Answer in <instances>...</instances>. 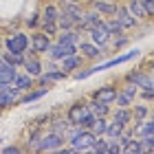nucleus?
Returning <instances> with one entry per match:
<instances>
[{
  "mask_svg": "<svg viewBox=\"0 0 154 154\" xmlns=\"http://www.w3.org/2000/svg\"><path fill=\"white\" fill-rule=\"evenodd\" d=\"M48 46H51V35H46L44 31L33 33V35H31V48H33L35 53H40V55H46Z\"/></svg>",
  "mask_w": 154,
  "mask_h": 154,
  "instance_id": "13",
  "label": "nucleus"
},
{
  "mask_svg": "<svg viewBox=\"0 0 154 154\" xmlns=\"http://www.w3.org/2000/svg\"><path fill=\"white\" fill-rule=\"evenodd\" d=\"M46 93H48V86H42L40 90H33V88H31V90H26V93L18 99V103H24V106H29V103H33V101L42 99V97H44Z\"/></svg>",
  "mask_w": 154,
  "mask_h": 154,
  "instance_id": "18",
  "label": "nucleus"
},
{
  "mask_svg": "<svg viewBox=\"0 0 154 154\" xmlns=\"http://www.w3.org/2000/svg\"><path fill=\"white\" fill-rule=\"evenodd\" d=\"M103 24H106V29L110 31V35H121V33H123V26H121V22H119L115 16L103 18Z\"/></svg>",
  "mask_w": 154,
  "mask_h": 154,
  "instance_id": "29",
  "label": "nucleus"
},
{
  "mask_svg": "<svg viewBox=\"0 0 154 154\" xmlns=\"http://www.w3.org/2000/svg\"><path fill=\"white\" fill-rule=\"evenodd\" d=\"M0 46H2V38H0Z\"/></svg>",
  "mask_w": 154,
  "mask_h": 154,
  "instance_id": "45",
  "label": "nucleus"
},
{
  "mask_svg": "<svg viewBox=\"0 0 154 154\" xmlns=\"http://www.w3.org/2000/svg\"><path fill=\"white\" fill-rule=\"evenodd\" d=\"M132 121H143L150 115V106L148 103H132Z\"/></svg>",
  "mask_w": 154,
  "mask_h": 154,
  "instance_id": "25",
  "label": "nucleus"
},
{
  "mask_svg": "<svg viewBox=\"0 0 154 154\" xmlns=\"http://www.w3.org/2000/svg\"><path fill=\"white\" fill-rule=\"evenodd\" d=\"M139 141H141V152H154V134H152V132L141 134Z\"/></svg>",
  "mask_w": 154,
  "mask_h": 154,
  "instance_id": "31",
  "label": "nucleus"
},
{
  "mask_svg": "<svg viewBox=\"0 0 154 154\" xmlns=\"http://www.w3.org/2000/svg\"><path fill=\"white\" fill-rule=\"evenodd\" d=\"M24 22H26V26H29V29H35V26L40 24V13H33V16H29Z\"/></svg>",
  "mask_w": 154,
  "mask_h": 154,
  "instance_id": "40",
  "label": "nucleus"
},
{
  "mask_svg": "<svg viewBox=\"0 0 154 154\" xmlns=\"http://www.w3.org/2000/svg\"><path fill=\"white\" fill-rule=\"evenodd\" d=\"M82 66V57L79 55H68V57H64V60H60V68L64 73H75V68H79Z\"/></svg>",
  "mask_w": 154,
  "mask_h": 154,
  "instance_id": "21",
  "label": "nucleus"
},
{
  "mask_svg": "<svg viewBox=\"0 0 154 154\" xmlns=\"http://www.w3.org/2000/svg\"><path fill=\"white\" fill-rule=\"evenodd\" d=\"M60 2H66V0H60Z\"/></svg>",
  "mask_w": 154,
  "mask_h": 154,
  "instance_id": "46",
  "label": "nucleus"
},
{
  "mask_svg": "<svg viewBox=\"0 0 154 154\" xmlns=\"http://www.w3.org/2000/svg\"><path fill=\"white\" fill-rule=\"evenodd\" d=\"M40 26H42V31H44L46 33V35H57V29H60V26H57V22H40Z\"/></svg>",
  "mask_w": 154,
  "mask_h": 154,
  "instance_id": "38",
  "label": "nucleus"
},
{
  "mask_svg": "<svg viewBox=\"0 0 154 154\" xmlns=\"http://www.w3.org/2000/svg\"><path fill=\"white\" fill-rule=\"evenodd\" d=\"M2 44H5L7 51H11V53H26L29 51V44H31V38L22 31H13L11 35H7L2 40Z\"/></svg>",
  "mask_w": 154,
  "mask_h": 154,
  "instance_id": "4",
  "label": "nucleus"
},
{
  "mask_svg": "<svg viewBox=\"0 0 154 154\" xmlns=\"http://www.w3.org/2000/svg\"><path fill=\"white\" fill-rule=\"evenodd\" d=\"M88 33H90V42H95L97 46H106V44H108V40L112 38V35H110V31L106 29V24H103V22H101V24H95Z\"/></svg>",
  "mask_w": 154,
  "mask_h": 154,
  "instance_id": "11",
  "label": "nucleus"
},
{
  "mask_svg": "<svg viewBox=\"0 0 154 154\" xmlns=\"http://www.w3.org/2000/svg\"><path fill=\"white\" fill-rule=\"evenodd\" d=\"M66 75L68 73H64L62 68H55V71H42V75L40 77H35L38 79V84L40 86H48V84H53V82H60V79H66Z\"/></svg>",
  "mask_w": 154,
  "mask_h": 154,
  "instance_id": "15",
  "label": "nucleus"
},
{
  "mask_svg": "<svg viewBox=\"0 0 154 154\" xmlns=\"http://www.w3.org/2000/svg\"><path fill=\"white\" fill-rule=\"evenodd\" d=\"M90 152H95V154H108V139L106 137H97V141L93 143Z\"/></svg>",
  "mask_w": 154,
  "mask_h": 154,
  "instance_id": "32",
  "label": "nucleus"
},
{
  "mask_svg": "<svg viewBox=\"0 0 154 154\" xmlns=\"http://www.w3.org/2000/svg\"><path fill=\"white\" fill-rule=\"evenodd\" d=\"M84 20L86 22H90V24H101L103 22V18H101V13L99 11H95V9H90V11H84Z\"/></svg>",
  "mask_w": 154,
  "mask_h": 154,
  "instance_id": "35",
  "label": "nucleus"
},
{
  "mask_svg": "<svg viewBox=\"0 0 154 154\" xmlns=\"http://www.w3.org/2000/svg\"><path fill=\"white\" fill-rule=\"evenodd\" d=\"M20 97H22V90H18L13 84H7L5 88H0V108L16 106Z\"/></svg>",
  "mask_w": 154,
  "mask_h": 154,
  "instance_id": "8",
  "label": "nucleus"
},
{
  "mask_svg": "<svg viewBox=\"0 0 154 154\" xmlns=\"http://www.w3.org/2000/svg\"><path fill=\"white\" fill-rule=\"evenodd\" d=\"M139 55H141V51H139V48H134V51H128V53H123V55H117V57L103 62V64H95V66L86 68V71H77V73H75V79H88L90 75L101 73V71H108V68H115V66L125 64V62H130V60H137Z\"/></svg>",
  "mask_w": 154,
  "mask_h": 154,
  "instance_id": "1",
  "label": "nucleus"
},
{
  "mask_svg": "<svg viewBox=\"0 0 154 154\" xmlns=\"http://www.w3.org/2000/svg\"><path fill=\"white\" fill-rule=\"evenodd\" d=\"M125 82L134 84L139 90L143 88H154V75L150 71H143V68H134V71L125 73Z\"/></svg>",
  "mask_w": 154,
  "mask_h": 154,
  "instance_id": "5",
  "label": "nucleus"
},
{
  "mask_svg": "<svg viewBox=\"0 0 154 154\" xmlns=\"http://www.w3.org/2000/svg\"><path fill=\"white\" fill-rule=\"evenodd\" d=\"M139 95H141L143 101H154V88H143Z\"/></svg>",
  "mask_w": 154,
  "mask_h": 154,
  "instance_id": "41",
  "label": "nucleus"
},
{
  "mask_svg": "<svg viewBox=\"0 0 154 154\" xmlns=\"http://www.w3.org/2000/svg\"><path fill=\"white\" fill-rule=\"evenodd\" d=\"M82 40V33L77 29H64L62 33H57V40L55 42H62V44H79Z\"/></svg>",
  "mask_w": 154,
  "mask_h": 154,
  "instance_id": "19",
  "label": "nucleus"
},
{
  "mask_svg": "<svg viewBox=\"0 0 154 154\" xmlns=\"http://www.w3.org/2000/svg\"><path fill=\"white\" fill-rule=\"evenodd\" d=\"M57 26L62 31L64 29H75V22L71 20V16H68L66 11H60V16H57Z\"/></svg>",
  "mask_w": 154,
  "mask_h": 154,
  "instance_id": "33",
  "label": "nucleus"
},
{
  "mask_svg": "<svg viewBox=\"0 0 154 154\" xmlns=\"http://www.w3.org/2000/svg\"><path fill=\"white\" fill-rule=\"evenodd\" d=\"M48 123H51V128H48V130H51V132H60V134H64L66 128L71 125L68 121H64V119H53V121H48Z\"/></svg>",
  "mask_w": 154,
  "mask_h": 154,
  "instance_id": "36",
  "label": "nucleus"
},
{
  "mask_svg": "<svg viewBox=\"0 0 154 154\" xmlns=\"http://www.w3.org/2000/svg\"><path fill=\"white\" fill-rule=\"evenodd\" d=\"M24 55H26V60H24L22 68H24V73H29L33 79H35V77H40L42 71H44V64L40 62V53H35V51L31 48V51H26Z\"/></svg>",
  "mask_w": 154,
  "mask_h": 154,
  "instance_id": "7",
  "label": "nucleus"
},
{
  "mask_svg": "<svg viewBox=\"0 0 154 154\" xmlns=\"http://www.w3.org/2000/svg\"><path fill=\"white\" fill-rule=\"evenodd\" d=\"M13 86H16L18 90H22V93H26V90L33 88V77L29 73H18L16 79H13Z\"/></svg>",
  "mask_w": 154,
  "mask_h": 154,
  "instance_id": "22",
  "label": "nucleus"
},
{
  "mask_svg": "<svg viewBox=\"0 0 154 154\" xmlns=\"http://www.w3.org/2000/svg\"><path fill=\"white\" fill-rule=\"evenodd\" d=\"M93 9L99 11L101 16H115L117 2H110V0H93Z\"/></svg>",
  "mask_w": 154,
  "mask_h": 154,
  "instance_id": "20",
  "label": "nucleus"
},
{
  "mask_svg": "<svg viewBox=\"0 0 154 154\" xmlns=\"http://www.w3.org/2000/svg\"><path fill=\"white\" fill-rule=\"evenodd\" d=\"M77 48L82 51V57H86V60H97V57H101V55L106 53L103 46H97L95 42H90V40H79Z\"/></svg>",
  "mask_w": 154,
  "mask_h": 154,
  "instance_id": "9",
  "label": "nucleus"
},
{
  "mask_svg": "<svg viewBox=\"0 0 154 154\" xmlns=\"http://www.w3.org/2000/svg\"><path fill=\"white\" fill-rule=\"evenodd\" d=\"M115 103H117V106H121V108H130L132 103H134V97H130L128 93H123V90H117Z\"/></svg>",
  "mask_w": 154,
  "mask_h": 154,
  "instance_id": "30",
  "label": "nucleus"
},
{
  "mask_svg": "<svg viewBox=\"0 0 154 154\" xmlns=\"http://www.w3.org/2000/svg\"><path fill=\"white\" fill-rule=\"evenodd\" d=\"M64 141H66V137L64 134H60V132H51L48 130L46 134H42L40 137V141L35 143V152H57L62 145H64Z\"/></svg>",
  "mask_w": 154,
  "mask_h": 154,
  "instance_id": "3",
  "label": "nucleus"
},
{
  "mask_svg": "<svg viewBox=\"0 0 154 154\" xmlns=\"http://www.w3.org/2000/svg\"><path fill=\"white\" fill-rule=\"evenodd\" d=\"M86 106H88L90 112H95L97 117H108L110 115V103H106V101H99V99H93V97H90V101H86Z\"/></svg>",
  "mask_w": 154,
  "mask_h": 154,
  "instance_id": "16",
  "label": "nucleus"
},
{
  "mask_svg": "<svg viewBox=\"0 0 154 154\" xmlns=\"http://www.w3.org/2000/svg\"><path fill=\"white\" fill-rule=\"evenodd\" d=\"M79 48H77V44H62V42H51V46H48V60H55V62H60V60H64L68 57V55H75Z\"/></svg>",
  "mask_w": 154,
  "mask_h": 154,
  "instance_id": "6",
  "label": "nucleus"
},
{
  "mask_svg": "<svg viewBox=\"0 0 154 154\" xmlns=\"http://www.w3.org/2000/svg\"><path fill=\"white\" fill-rule=\"evenodd\" d=\"M93 99H99V101H106V103H115V97H117V88L112 84H106V86H99L90 93Z\"/></svg>",
  "mask_w": 154,
  "mask_h": 154,
  "instance_id": "12",
  "label": "nucleus"
},
{
  "mask_svg": "<svg viewBox=\"0 0 154 154\" xmlns=\"http://www.w3.org/2000/svg\"><path fill=\"white\" fill-rule=\"evenodd\" d=\"M123 152L125 154H139V152H141V141H139V137L137 139H130V141L123 145Z\"/></svg>",
  "mask_w": 154,
  "mask_h": 154,
  "instance_id": "37",
  "label": "nucleus"
},
{
  "mask_svg": "<svg viewBox=\"0 0 154 154\" xmlns=\"http://www.w3.org/2000/svg\"><path fill=\"white\" fill-rule=\"evenodd\" d=\"M22 148H18V145H5L2 148V154H20Z\"/></svg>",
  "mask_w": 154,
  "mask_h": 154,
  "instance_id": "43",
  "label": "nucleus"
},
{
  "mask_svg": "<svg viewBox=\"0 0 154 154\" xmlns=\"http://www.w3.org/2000/svg\"><path fill=\"white\" fill-rule=\"evenodd\" d=\"M68 143H71V148L75 152H90V148H93V143L97 141V134L93 130H77L73 137H68L66 139Z\"/></svg>",
  "mask_w": 154,
  "mask_h": 154,
  "instance_id": "2",
  "label": "nucleus"
},
{
  "mask_svg": "<svg viewBox=\"0 0 154 154\" xmlns=\"http://www.w3.org/2000/svg\"><path fill=\"white\" fill-rule=\"evenodd\" d=\"M108 121H110L108 117H97V121H95V128H93V132H95L97 137H103V134H106Z\"/></svg>",
  "mask_w": 154,
  "mask_h": 154,
  "instance_id": "34",
  "label": "nucleus"
},
{
  "mask_svg": "<svg viewBox=\"0 0 154 154\" xmlns=\"http://www.w3.org/2000/svg\"><path fill=\"white\" fill-rule=\"evenodd\" d=\"M2 60L7 62V64H11V66H22L24 64V60H26V55L24 53H11V51H5L2 53Z\"/></svg>",
  "mask_w": 154,
  "mask_h": 154,
  "instance_id": "28",
  "label": "nucleus"
},
{
  "mask_svg": "<svg viewBox=\"0 0 154 154\" xmlns=\"http://www.w3.org/2000/svg\"><path fill=\"white\" fill-rule=\"evenodd\" d=\"M125 7L130 9V13H132L137 20H145V18H148V13H145L143 5H141V0H128V5H125Z\"/></svg>",
  "mask_w": 154,
  "mask_h": 154,
  "instance_id": "27",
  "label": "nucleus"
},
{
  "mask_svg": "<svg viewBox=\"0 0 154 154\" xmlns=\"http://www.w3.org/2000/svg\"><path fill=\"white\" fill-rule=\"evenodd\" d=\"M88 112V106H86V101H75V103H71V108L66 110V121L68 123H79V119Z\"/></svg>",
  "mask_w": 154,
  "mask_h": 154,
  "instance_id": "14",
  "label": "nucleus"
},
{
  "mask_svg": "<svg viewBox=\"0 0 154 154\" xmlns=\"http://www.w3.org/2000/svg\"><path fill=\"white\" fill-rule=\"evenodd\" d=\"M125 44H128V38H125L123 33H121V35H117V40H115V51H119V48L125 46Z\"/></svg>",
  "mask_w": 154,
  "mask_h": 154,
  "instance_id": "42",
  "label": "nucleus"
},
{
  "mask_svg": "<svg viewBox=\"0 0 154 154\" xmlns=\"http://www.w3.org/2000/svg\"><path fill=\"white\" fill-rule=\"evenodd\" d=\"M145 13H148V18H154V0H141Z\"/></svg>",
  "mask_w": 154,
  "mask_h": 154,
  "instance_id": "39",
  "label": "nucleus"
},
{
  "mask_svg": "<svg viewBox=\"0 0 154 154\" xmlns=\"http://www.w3.org/2000/svg\"><path fill=\"white\" fill-rule=\"evenodd\" d=\"M112 119L119 123H123V125H130L132 123V108H121V106H117L112 110Z\"/></svg>",
  "mask_w": 154,
  "mask_h": 154,
  "instance_id": "23",
  "label": "nucleus"
},
{
  "mask_svg": "<svg viewBox=\"0 0 154 154\" xmlns=\"http://www.w3.org/2000/svg\"><path fill=\"white\" fill-rule=\"evenodd\" d=\"M57 16H60V9L55 5H46L40 13V22H57Z\"/></svg>",
  "mask_w": 154,
  "mask_h": 154,
  "instance_id": "24",
  "label": "nucleus"
},
{
  "mask_svg": "<svg viewBox=\"0 0 154 154\" xmlns=\"http://www.w3.org/2000/svg\"><path fill=\"white\" fill-rule=\"evenodd\" d=\"M115 18L121 22V26H123V31L125 29H134V26L139 24V20L130 13V9L125 5H117V11H115Z\"/></svg>",
  "mask_w": 154,
  "mask_h": 154,
  "instance_id": "10",
  "label": "nucleus"
},
{
  "mask_svg": "<svg viewBox=\"0 0 154 154\" xmlns=\"http://www.w3.org/2000/svg\"><path fill=\"white\" fill-rule=\"evenodd\" d=\"M128 128V125H123V123H119V121H115V119H110L108 121V128H106V134L103 137H108V139H119V134Z\"/></svg>",
  "mask_w": 154,
  "mask_h": 154,
  "instance_id": "26",
  "label": "nucleus"
},
{
  "mask_svg": "<svg viewBox=\"0 0 154 154\" xmlns=\"http://www.w3.org/2000/svg\"><path fill=\"white\" fill-rule=\"evenodd\" d=\"M16 75H18V68H16V66L7 64L5 60L0 62V84H13Z\"/></svg>",
  "mask_w": 154,
  "mask_h": 154,
  "instance_id": "17",
  "label": "nucleus"
},
{
  "mask_svg": "<svg viewBox=\"0 0 154 154\" xmlns=\"http://www.w3.org/2000/svg\"><path fill=\"white\" fill-rule=\"evenodd\" d=\"M110 2H117V5H119V0H110Z\"/></svg>",
  "mask_w": 154,
  "mask_h": 154,
  "instance_id": "44",
  "label": "nucleus"
}]
</instances>
